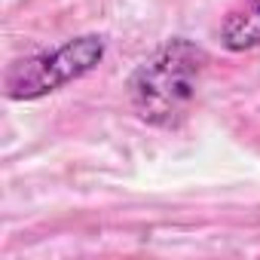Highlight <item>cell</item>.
I'll return each mask as SVG.
<instances>
[{"instance_id": "obj_1", "label": "cell", "mask_w": 260, "mask_h": 260, "mask_svg": "<svg viewBox=\"0 0 260 260\" xmlns=\"http://www.w3.org/2000/svg\"><path fill=\"white\" fill-rule=\"evenodd\" d=\"M208 71V52L187 37L162 43L150 58H144L128 77V101L138 119L156 128H178L199 95L202 77Z\"/></svg>"}, {"instance_id": "obj_2", "label": "cell", "mask_w": 260, "mask_h": 260, "mask_svg": "<svg viewBox=\"0 0 260 260\" xmlns=\"http://www.w3.org/2000/svg\"><path fill=\"white\" fill-rule=\"evenodd\" d=\"M104 37L98 34H83L74 37L61 46H55L52 52H37L28 58H19L16 64H10L4 89L7 98L13 101H37L49 92L64 89L68 83H77L80 77H86L89 71H95L104 58Z\"/></svg>"}, {"instance_id": "obj_3", "label": "cell", "mask_w": 260, "mask_h": 260, "mask_svg": "<svg viewBox=\"0 0 260 260\" xmlns=\"http://www.w3.org/2000/svg\"><path fill=\"white\" fill-rule=\"evenodd\" d=\"M220 43L230 52H248L260 46V0H245L223 19Z\"/></svg>"}]
</instances>
